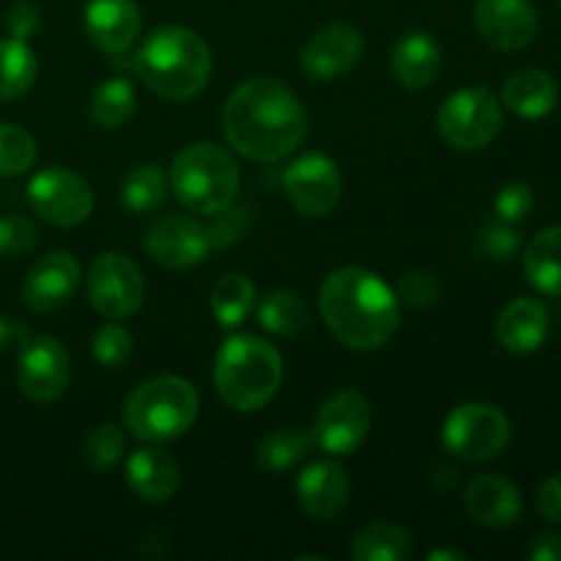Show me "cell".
<instances>
[{"label": "cell", "mask_w": 561, "mask_h": 561, "mask_svg": "<svg viewBox=\"0 0 561 561\" xmlns=\"http://www.w3.org/2000/svg\"><path fill=\"white\" fill-rule=\"evenodd\" d=\"M228 146L252 162H279L307 137V113L296 93L274 77H250L222 107Z\"/></svg>", "instance_id": "obj_1"}, {"label": "cell", "mask_w": 561, "mask_h": 561, "mask_svg": "<svg viewBox=\"0 0 561 561\" xmlns=\"http://www.w3.org/2000/svg\"><path fill=\"white\" fill-rule=\"evenodd\" d=\"M318 305L329 332L351 351H376L398 332V294L367 268L343 266L329 274Z\"/></svg>", "instance_id": "obj_2"}, {"label": "cell", "mask_w": 561, "mask_h": 561, "mask_svg": "<svg viewBox=\"0 0 561 561\" xmlns=\"http://www.w3.org/2000/svg\"><path fill=\"white\" fill-rule=\"evenodd\" d=\"M135 75L157 96L186 102L206 88L211 77V49L201 33L181 25H162L135 55Z\"/></svg>", "instance_id": "obj_3"}, {"label": "cell", "mask_w": 561, "mask_h": 561, "mask_svg": "<svg viewBox=\"0 0 561 561\" xmlns=\"http://www.w3.org/2000/svg\"><path fill=\"white\" fill-rule=\"evenodd\" d=\"M283 383V356L255 334H233L214 359V387L225 405L252 414L266 409Z\"/></svg>", "instance_id": "obj_4"}, {"label": "cell", "mask_w": 561, "mask_h": 561, "mask_svg": "<svg viewBox=\"0 0 561 561\" xmlns=\"http://www.w3.org/2000/svg\"><path fill=\"white\" fill-rule=\"evenodd\" d=\"M239 164L214 142H195L175 153L170 164V190L181 206L201 217H217L228 211L239 195Z\"/></svg>", "instance_id": "obj_5"}, {"label": "cell", "mask_w": 561, "mask_h": 561, "mask_svg": "<svg viewBox=\"0 0 561 561\" xmlns=\"http://www.w3.org/2000/svg\"><path fill=\"white\" fill-rule=\"evenodd\" d=\"M197 389L181 376H157L135 387L124 403V425L140 442H173L197 420Z\"/></svg>", "instance_id": "obj_6"}, {"label": "cell", "mask_w": 561, "mask_h": 561, "mask_svg": "<svg viewBox=\"0 0 561 561\" xmlns=\"http://www.w3.org/2000/svg\"><path fill=\"white\" fill-rule=\"evenodd\" d=\"M436 124L444 140L458 151H482L502 131V102L482 85L463 88L444 99Z\"/></svg>", "instance_id": "obj_7"}, {"label": "cell", "mask_w": 561, "mask_h": 561, "mask_svg": "<svg viewBox=\"0 0 561 561\" xmlns=\"http://www.w3.org/2000/svg\"><path fill=\"white\" fill-rule=\"evenodd\" d=\"M444 447L466 463H485L510 447L513 425L507 414L491 403H463L444 422Z\"/></svg>", "instance_id": "obj_8"}, {"label": "cell", "mask_w": 561, "mask_h": 561, "mask_svg": "<svg viewBox=\"0 0 561 561\" xmlns=\"http://www.w3.org/2000/svg\"><path fill=\"white\" fill-rule=\"evenodd\" d=\"M88 299L93 310L110 321L135 316L146 299V283L131 257L121 252H104L88 268Z\"/></svg>", "instance_id": "obj_9"}, {"label": "cell", "mask_w": 561, "mask_h": 561, "mask_svg": "<svg viewBox=\"0 0 561 561\" xmlns=\"http://www.w3.org/2000/svg\"><path fill=\"white\" fill-rule=\"evenodd\" d=\"M27 203L44 222L77 228L93 211V192L80 173L69 168H44L27 184Z\"/></svg>", "instance_id": "obj_10"}, {"label": "cell", "mask_w": 561, "mask_h": 561, "mask_svg": "<svg viewBox=\"0 0 561 561\" xmlns=\"http://www.w3.org/2000/svg\"><path fill=\"white\" fill-rule=\"evenodd\" d=\"M312 444L329 455H351L370 433V403L356 389L332 394L312 422Z\"/></svg>", "instance_id": "obj_11"}, {"label": "cell", "mask_w": 561, "mask_h": 561, "mask_svg": "<svg viewBox=\"0 0 561 561\" xmlns=\"http://www.w3.org/2000/svg\"><path fill=\"white\" fill-rule=\"evenodd\" d=\"M146 252L164 268H190L217 250L211 225H203L184 214L159 217L146 233Z\"/></svg>", "instance_id": "obj_12"}, {"label": "cell", "mask_w": 561, "mask_h": 561, "mask_svg": "<svg viewBox=\"0 0 561 561\" xmlns=\"http://www.w3.org/2000/svg\"><path fill=\"white\" fill-rule=\"evenodd\" d=\"M71 362L69 351L55 337L38 334L27 337L20 345V359H16V381L25 398L36 403H53L69 387Z\"/></svg>", "instance_id": "obj_13"}, {"label": "cell", "mask_w": 561, "mask_h": 561, "mask_svg": "<svg viewBox=\"0 0 561 561\" xmlns=\"http://www.w3.org/2000/svg\"><path fill=\"white\" fill-rule=\"evenodd\" d=\"M290 206L305 217H327L343 197L340 168L323 153H305L283 175Z\"/></svg>", "instance_id": "obj_14"}, {"label": "cell", "mask_w": 561, "mask_h": 561, "mask_svg": "<svg viewBox=\"0 0 561 561\" xmlns=\"http://www.w3.org/2000/svg\"><path fill=\"white\" fill-rule=\"evenodd\" d=\"M362 53H365L362 33L354 25H345V22H332V25L318 27L301 44L299 66L312 80L329 82L354 69L359 64Z\"/></svg>", "instance_id": "obj_15"}, {"label": "cell", "mask_w": 561, "mask_h": 561, "mask_svg": "<svg viewBox=\"0 0 561 561\" xmlns=\"http://www.w3.org/2000/svg\"><path fill=\"white\" fill-rule=\"evenodd\" d=\"M474 27L488 47L520 53L537 38L540 20L529 0H477Z\"/></svg>", "instance_id": "obj_16"}, {"label": "cell", "mask_w": 561, "mask_h": 561, "mask_svg": "<svg viewBox=\"0 0 561 561\" xmlns=\"http://www.w3.org/2000/svg\"><path fill=\"white\" fill-rule=\"evenodd\" d=\"M80 288V266L69 252L44 255L22 283V299L33 312H55L71 301Z\"/></svg>", "instance_id": "obj_17"}, {"label": "cell", "mask_w": 561, "mask_h": 561, "mask_svg": "<svg viewBox=\"0 0 561 561\" xmlns=\"http://www.w3.org/2000/svg\"><path fill=\"white\" fill-rule=\"evenodd\" d=\"M82 22L91 42L110 55L126 53L142 27L135 0H88Z\"/></svg>", "instance_id": "obj_18"}, {"label": "cell", "mask_w": 561, "mask_h": 561, "mask_svg": "<svg viewBox=\"0 0 561 561\" xmlns=\"http://www.w3.org/2000/svg\"><path fill=\"white\" fill-rule=\"evenodd\" d=\"M348 477L334 460L310 463L296 477V499L301 510L316 520H334L348 507Z\"/></svg>", "instance_id": "obj_19"}, {"label": "cell", "mask_w": 561, "mask_h": 561, "mask_svg": "<svg viewBox=\"0 0 561 561\" xmlns=\"http://www.w3.org/2000/svg\"><path fill=\"white\" fill-rule=\"evenodd\" d=\"M551 332V312L542 301L520 296L496 318V340L510 354H535Z\"/></svg>", "instance_id": "obj_20"}, {"label": "cell", "mask_w": 561, "mask_h": 561, "mask_svg": "<svg viewBox=\"0 0 561 561\" xmlns=\"http://www.w3.org/2000/svg\"><path fill=\"white\" fill-rule=\"evenodd\" d=\"M466 513L482 526L504 529L513 526L524 513V499L520 491L499 474H480L466 488Z\"/></svg>", "instance_id": "obj_21"}, {"label": "cell", "mask_w": 561, "mask_h": 561, "mask_svg": "<svg viewBox=\"0 0 561 561\" xmlns=\"http://www.w3.org/2000/svg\"><path fill=\"white\" fill-rule=\"evenodd\" d=\"M389 69L394 80L409 91H422L431 85L442 71V47L425 31H411L394 42L389 55Z\"/></svg>", "instance_id": "obj_22"}, {"label": "cell", "mask_w": 561, "mask_h": 561, "mask_svg": "<svg viewBox=\"0 0 561 561\" xmlns=\"http://www.w3.org/2000/svg\"><path fill=\"white\" fill-rule=\"evenodd\" d=\"M126 482L142 502H168L181 485L179 463L157 447H142L126 460Z\"/></svg>", "instance_id": "obj_23"}, {"label": "cell", "mask_w": 561, "mask_h": 561, "mask_svg": "<svg viewBox=\"0 0 561 561\" xmlns=\"http://www.w3.org/2000/svg\"><path fill=\"white\" fill-rule=\"evenodd\" d=\"M504 107L513 110L518 118L537 121L546 118L559 102V85L548 71L518 69L504 80L502 88Z\"/></svg>", "instance_id": "obj_24"}, {"label": "cell", "mask_w": 561, "mask_h": 561, "mask_svg": "<svg viewBox=\"0 0 561 561\" xmlns=\"http://www.w3.org/2000/svg\"><path fill=\"white\" fill-rule=\"evenodd\" d=\"M524 274L542 296H561V225L540 230L524 252Z\"/></svg>", "instance_id": "obj_25"}, {"label": "cell", "mask_w": 561, "mask_h": 561, "mask_svg": "<svg viewBox=\"0 0 561 561\" xmlns=\"http://www.w3.org/2000/svg\"><path fill=\"white\" fill-rule=\"evenodd\" d=\"M351 557L356 561H405L414 557V537L403 526L378 520L354 537Z\"/></svg>", "instance_id": "obj_26"}, {"label": "cell", "mask_w": 561, "mask_h": 561, "mask_svg": "<svg viewBox=\"0 0 561 561\" xmlns=\"http://www.w3.org/2000/svg\"><path fill=\"white\" fill-rule=\"evenodd\" d=\"M255 307L257 323L277 337H294L310 323V307L294 290H272Z\"/></svg>", "instance_id": "obj_27"}, {"label": "cell", "mask_w": 561, "mask_h": 561, "mask_svg": "<svg viewBox=\"0 0 561 561\" xmlns=\"http://www.w3.org/2000/svg\"><path fill=\"white\" fill-rule=\"evenodd\" d=\"M257 305L255 285L244 274H225L211 290V312L222 327H241Z\"/></svg>", "instance_id": "obj_28"}, {"label": "cell", "mask_w": 561, "mask_h": 561, "mask_svg": "<svg viewBox=\"0 0 561 561\" xmlns=\"http://www.w3.org/2000/svg\"><path fill=\"white\" fill-rule=\"evenodd\" d=\"M36 55L27 47V42L20 38H0V99L22 96L33 88L36 82Z\"/></svg>", "instance_id": "obj_29"}, {"label": "cell", "mask_w": 561, "mask_h": 561, "mask_svg": "<svg viewBox=\"0 0 561 561\" xmlns=\"http://www.w3.org/2000/svg\"><path fill=\"white\" fill-rule=\"evenodd\" d=\"M168 197V175L159 164H137L121 181V203L131 214H151Z\"/></svg>", "instance_id": "obj_30"}, {"label": "cell", "mask_w": 561, "mask_h": 561, "mask_svg": "<svg viewBox=\"0 0 561 561\" xmlns=\"http://www.w3.org/2000/svg\"><path fill=\"white\" fill-rule=\"evenodd\" d=\"M316 447L312 444V433L299 431V427H283V431H274L257 444V466H263L272 474H283V471L294 469L296 463L310 455V449Z\"/></svg>", "instance_id": "obj_31"}, {"label": "cell", "mask_w": 561, "mask_h": 561, "mask_svg": "<svg viewBox=\"0 0 561 561\" xmlns=\"http://www.w3.org/2000/svg\"><path fill=\"white\" fill-rule=\"evenodd\" d=\"M131 113H135V88L124 77L104 80L93 91L91 118L102 129H118V126H124L131 118Z\"/></svg>", "instance_id": "obj_32"}, {"label": "cell", "mask_w": 561, "mask_h": 561, "mask_svg": "<svg viewBox=\"0 0 561 561\" xmlns=\"http://www.w3.org/2000/svg\"><path fill=\"white\" fill-rule=\"evenodd\" d=\"M126 453V436L118 425L104 422L96 425L82 442V458L96 471H110Z\"/></svg>", "instance_id": "obj_33"}, {"label": "cell", "mask_w": 561, "mask_h": 561, "mask_svg": "<svg viewBox=\"0 0 561 561\" xmlns=\"http://www.w3.org/2000/svg\"><path fill=\"white\" fill-rule=\"evenodd\" d=\"M36 162V142L22 126L0 124V175H22Z\"/></svg>", "instance_id": "obj_34"}, {"label": "cell", "mask_w": 561, "mask_h": 561, "mask_svg": "<svg viewBox=\"0 0 561 561\" xmlns=\"http://www.w3.org/2000/svg\"><path fill=\"white\" fill-rule=\"evenodd\" d=\"M444 296V279L442 274L431 272V268H416V272L403 274L398 285V301H403L409 310H425V307L436 305Z\"/></svg>", "instance_id": "obj_35"}, {"label": "cell", "mask_w": 561, "mask_h": 561, "mask_svg": "<svg viewBox=\"0 0 561 561\" xmlns=\"http://www.w3.org/2000/svg\"><path fill=\"white\" fill-rule=\"evenodd\" d=\"M93 359L102 367L110 370H118L121 365H126L131 356V334L126 332L121 323H104L99 327V332L93 334Z\"/></svg>", "instance_id": "obj_36"}, {"label": "cell", "mask_w": 561, "mask_h": 561, "mask_svg": "<svg viewBox=\"0 0 561 561\" xmlns=\"http://www.w3.org/2000/svg\"><path fill=\"white\" fill-rule=\"evenodd\" d=\"M477 244H480V250L485 252L491 261L507 263L518 255L524 239H520V233L515 230V225L496 219V222H488L485 228L480 230V236H477Z\"/></svg>", "instance_id": "obj_37"}, {"label": "cell", "mask_w": 561, "mask_h": 561, "mask_svg": "<svg viewBox=\"0 0 561 561\" xmlns=\"http://www.w3.org/2000/svg\"><path fill=\"white\" fill-rule=\"evenodd\" d=\"M36 225L22 214H0V255L20 257L36 247Z\"/></svg>", "instance_id": "obj_38"}, {"label": "cell", "mask_w": 561, "mask_h": 561, "mask_svg": "<svg viewBox=\"0 0 561 561\" xmlns=\"http://www.w3.org/2000/svg\"><path fill=\"white\" fill-rule=\"evenodd\" d=\"M535 208V192H531L529 184L524 181H510L499 190L496 201H493V211H496V219L510 225L524 222L526 217Z\"/></svg>", "instance_id": "obj_39"}, {"label": "cell", "mask_w": 561, "mask_h": 561, "mask_svg": "<svg viewBox=\"0 0 561 561\" xmlns=\"http://www.w3.org/2000/svg\"><path fill=\"white\" fill-rule=\"evenodd\" d=\"M5 25H9L11 36L20 38V42H27V38L36 36L38 27H42V11L33 3H27V0H20V3H14L9 9Z\"/></svg>", "instance_id": "obj_40"}, {"label": "cell", "mask_w": 561, "mask_h": 561, "mask_svg": "<svg viewBox=\"0 0 561 561\" xmlns=\"http://www.w3.org/2000/svg\"><path fill=\"white\" fill-rule=\"evenodd\" d=\"M537 510L548 524L561 526V474L548 477L537 491Z\"/></svg>", "instance_id": "obj_41"}, {"label": "cell", "mask_w": 561, "mask_h": 561, "mask_svg": "<svg viewBox=\"0 0 561 561\" xmlns=\"http://www.w3.org/2000/svg\"><path fill=\"white\" fill-rule=\"evenodd\" d=\"M529 561H561V535H540L526 551Z\"/></svg>", "instance_id": "obj_42"}, {"label": "cell", "mask_w": 561, "mask_h": 561, "mask_svg": "<svg viewBox=\"0 0 561 561\" xmlns=\"http://www.w3.org/2000/svg\"><path fill=\"white\" fill-rule=\"evenodd\" d=\"M27 340V329L20 327V323L9 321V318L0 316V354H3L5 348H11L14 343H25Z\"/></svg>", "instance_id": "obj_43"}, {"label": "cell", "mask_w": 561, "mask_h": 561, "mask_svg": "<svg viewBox=\"0 0 561 561\" xmlns=\"http://www.w3.org/2000/svg\"><path fill=\"white\" fill-rule=\"evenodd\" d=\"M427 561H466V553L460 551H431Z\"/></svg>", "instance_id": "obj_44"}, {"label": "cell", "mask_w": 561, "mask_h": 561, "mask_svg": "<svg viewBox=\"0 0 561 561\" xmlns=\"http://www.w3.org/2000/svg\"><path fill=\"white\" fill-rule=\"evenodd\" d=\"M559 9H561V0H559Z\"/></svg>", "instance_id": "obj_45"}]
</instances>
